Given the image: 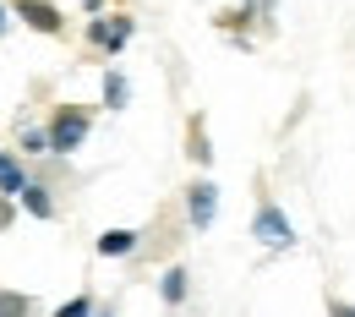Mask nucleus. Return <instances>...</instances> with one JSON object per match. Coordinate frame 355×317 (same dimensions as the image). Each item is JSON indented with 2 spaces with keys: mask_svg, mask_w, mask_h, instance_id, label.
Returning a JSON list of instances; mask_svg holds the SVG:
<instances>
[{
  "mask_svg": "<svg viewBox=\"0 0 355 317\" xmlns=\"http://www.w3.org/2000/svg\"><path fill=\"white\" fill-rule=\"evenodd\" d=\"M252 235H257L263 246H273V252L295 246V225H290V219H284V208H273V203H263V208H257V219H252Z\"/></svg>",
  "mask_w": 355,
  "mask_h": 317,
  "instance_id": "f257e3e1",
  "label": "nucleus"
},
{
  "mask_svg": "<svg viewBox=\"0 0 355 317\" xmlns=\"http://www.w3.org/2000/svg\"><path fill=\"white\" fill-rule=\"evenodd\" d=\"M83 137H88V115H83V110H60V115L49 121V148H55V153H77Z\"/></svg>",
  "mask_w": 355,
  "mask_h": 317,
  "instance_id": "f03ea898",
  "label": "nucleus"
},
{
  "mask_svg": "<svg viewBox=\"0 0 355 317\" xmlns=\"http://www.w3.org/2000/svg\"><path fill=\"white\" fill-rule=\"evenodd\" d=\"M186 214H191V225H197V230H208V225H214V214H219V186L197 181L191 191H186Z\"/></svg>",
  "mask_w": 355,
  "mask_h": 317,
  "instance_id": "7ed1b4c3",
  "label": "nucleus"
},
{
  "mask_svg": "<svg viewBox=\"0 0 355 317\" xmlns=\"http://www.w3.org/2000/svg\"><path fill=\"white\" fill-rule=\"evenodd\" d=\"M17 17H22V22H33L39 33H60V22H66L49 0H17Z\"/></svg>",
  "mask_w": 355,
  "mask_h": 317,
  "instance_id": "20e7f679",
  "label": "nucleus"
},
{
  "mask_svg": "<svg viewBox=\"0 0 355 317\" xmlns=\"http://www.w3.org/2000/svg\"><path fill=\"white\" fill-rule=\"evenodd\" d=\"M88 39H93L98 49H121L126 39H132V22H121V17H110V22H93Z\"/></svg>",
  "mask_w": 355,
  "mask_h": 317,
  "instance_id": "39448f33",
  "label": "nucleus"
},
{
  "mask_svg": "<svg viewBox=\"0 0 355 317\" xmlns=\"http://www.w3.org/2000/svg\"><path fill=\"white\" fill-rule=\"evenodd\" d=\"M93 246H98V257H126V252L137 246V235H132V230H104Z\"/></svg>",
  "mask_w": 355,
  "mask_h": 317,
  "instance_id": "423d86ee",
  "label": "nucleus"
},
{
  "mask_svg": "<svg viewBox=\"0 0 355 317\" xmlns=\"http://www.w3.org/2000/svg\"><path fill=\"white\" fill-rule=\"evenodd\" d=\"M0 191H6V197H22V191H28V175H22V164H17L11 153H0Z\"/></svg>",
  "mask_w": 355,
  "mask_h": 317,
  "instance_id": "0eeeda50",
  "label": "nucleus"
},
{
  "mask_svg": "<svg viewBox=\"0 0 355 317\" xmlns=\"http://www.w3.org/2000/svg\"><path fill=\"white\" fill-rule=\"evenodd\" d=\"M17 203H22L28 214H39V219H49V214H55V203H49V191H44V186H28V191H22Z\"/></svg>",
  "mask_w": 355,
  "mask_h": 317,
  "instance_id": "6e6552de",
  "label": "nucleus"
},
{
  "mask_svg": "<svg viewBox=\"0 0 355 317\" xmlns=\"http://www.w3.org/2000/svg\"><path fill=\"white\" fill-rule=\"evenodd\" d=\"M159 290H164L170 307H180V301H186V268H170L164 279H159Z\"/></svg>",
  "mask_w": 355,
  "mask_h": 317,
  "instance_id": "1a4fd4ad",
  "label": "nucleus"
},
{
  "mask_svg": "<svg viewBox=\"0 0 355 317\" xmlns=\"http://www.w3.org/2000/svg\"><path fill=\"white\" fill-rule=\"evenodd\" d=\"M104 98H110V110H121V104H126V77H121V71H110V77H104Z\"/></svg>",
  "mask_w": 355,
  "mask_h": 317,
  "instance_id": "9d476101",
  "label": "nucleus"
},
{
  "mask_svg": "<svg viewBox=\"0 0 355 317\" xmlns=\"http://www.w3.org/2000/svg\"><path fill=\"white\" fill-rule=\"evenodd\" d=\"M0 317H28V295H17V290H0Z\"/></svg>",
  "mask_w": 355,
  "mask_h": 317,
  "instance_id": "9b49d317",
  "label": "nucleus"
},
{
  "mask_svg": "<svg viewBox=\"0 0 355 317\" xmlns=\"http://www.w3.org/2000/svg\"><path fill=\"white\" fill-rule=\"evenodd\" d=\"M55 317H93V301H88V295H77V301H66Z\"/></svg>",
  "mask_w": 355,
  "mask_h": 317,
  "instance_id": "f8f14e48",
  "label": "nucleus"
},
{
  "mask_svg": "<svg viewBox=\"0 0 355 317\" xmlns=\"http://www.w3.org/2000/svg\"><path fill=\"white\" fill-rule=\"evenodd\" d=\"M328 317H355V307H350V301H339V295H334V301H328Z\"/></svg>",
  "mask_w": 355,
  "mask_h": 317,
  "instance_id": "ddd939ff",
  "label": "nucleus"
},
{
  "mask_svg": "<svg viewBox=\"0 0 355 317\" xmlns=\"http://www.w3.org/2000/svg\"><path fill=\"white\" fill-rule=\"evenodd\" d=\"M22 142H28V148H49V132H39V126H33V132H22Z\"/></svg>",
  "mask_w": 355,
  "mask_h": 317,
  "instance_id": "4468645a",
  "label": "nucleus"
},
{
  "mask_svg": "<svg viewBox=\"0 0 355 317\" xmlns=\"http://www.w3.org/2000/svg\"><path fill=\"white\" fill-rule=\"evenodd\" d=\"M0 28H6V11H0Z\"/></svg>",
  "mask_w": 355,
  "mask_h": 317,
  "instance_id": "2eb2a0df",
  "label": "nucleus"
},
{
  "mask_svg": "<svg viewBox=\"0 0 355 317\" xmlns=\"http://www.w3.org/2000/svg\"><path fill=\"white\" fill-rule=\"evenodd\" d=\"M93 317H110V312H93Z\"/></svg>",
  "mask_w": 355,
  "mask_h": 317,
  "instance_id": "dca6fc26",
  "label": "nucleus"
}]
</instances>
